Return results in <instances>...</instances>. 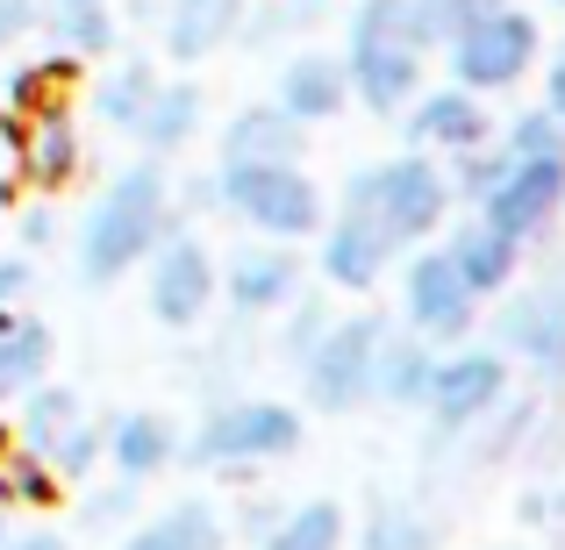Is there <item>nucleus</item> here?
Masks as SVG:
<instances>
[{"mask_svg":"<svg viewBox=\"0 0 565 550\" xmlns=\"http://www.w3.org/2000/svg\"><path fill=\"white\" fill-rule=\"evenodd\" d=\"M166 229H172V180L158 172V158L115 172L108 193L86 207L79 279H86V287H115V279H129L158 250V236H166Z\"/></svg>","mask_w":565,"mask_h":550,"instance_id":"1","label":"nucleus"},{"mask_svg":"<svg viewBox=\"0 0 565 550\" xmlns=\"http://www.w3.org/2000/svg\"><path fill=\"white\" fill-rule=\"evenodd\" d=\"M437 43L423 36L415 0H359L344 36V86L351 100H365L373 115H401L423 94V65Z\"/></svg>","mask_w":565,"mask_h":550,"instance_id":"2","label":"nucleus"},{"mask_svg":"<svg viewBox=\"0 0 565 550\" xmlns=\"http://www.w3.org/2000/svg\"><path fill=\"white\" fill-rule=\"evenodd\" d=\"M344 201H359L365 215L386 229V244L394 250H415V244H429V236L451 222V180H444V165L437 158H423V151H401V158H380V165H365L359 180L344 186Z\"/></svg>","mask_w":565,"mask_h":550,"instance_id":"3","label":"nucleus"},{"mask_svg":"<svg viewBox=\"0 0 565 550\" xmlns=\"http://www.w3.org/2000/svg\"><path fill=\"white\" fill-rule=\"evenodd\" d=\"M301 436H308V422L287 400H215V408L193 422V436L180 443V457L193 472H244V465L294 457Z\"/></svg>","mask_w":565,"mask_h":550,"instance_id":"4","label":"nucleus"},{"mask_svg":"<svg viewBox=\"0 0 565 550\" xmlns=\"http://www.w3.org/2000/svg\"><path fill=\"white\" fill-rule=\"evenodd\" d=\"M444 57H451V86H466V94L487 100V94H509V86H523L530 72H537L544 29H537V14L501 0V8L458 22L451 36H444Z\"/></svg>","mask_w":565,"mask_h":550,"instance_id":"5","label":"nucleus"},{"mask_svg":"<svg viewBox=\"0 0 565 550\" xmlns=\"http://www.w3.org/2000/svg\"><path fill=\"white\" fill-rule=\"evenodd\" d=\"M215 201L265 244H301L322 229V186L301 165H222Z\"/></svg>","mask_w":565,"mask_h":550,"instance_id":"6","label":"nucleus"},{"mask_svg":"<svg viewBox=\"0 0 565 550\" xmlns=\"http://www.w3.org/2000/svg\"><path fill=\"white\" fill-rule=\"evenodd\" d=\"M386 336V315H330L301 365V400L316 414H359L373 408V351Z\"/></svg>","mask_w":565,"mask_h":550,"instance_id":"7","label":"nucleus"},{"mask_svg":"<svg viewBox=\"0 0 565 550\" xmlns=\"http://www.w3.org/2000/svg\"><path fill=\"white\" fill-rule=\"evenodd\" d=\"M501 400H509V358H501V351H480V344L437 351V365H429V393H423L429 443L472 436Z\"/></svg>","mask_w":565,"mask_h":550,"instance_id":"8","label":"nucleus"},{"mask_svg":"<svg viewBox=\"0 0 565 550\" xmlns=\"http://www.w3.org/2000/svg\"><path fill=\"white\" fill-rule=\"evenodd\" d=\"M14 443H29V451L43 457V465L57 472V486L65 479H86L100 457V422L86 414V400L72 393V386L43 379L22 393V422H14Z\"/></svg>","mask_w":565,"mask_h":550,"instance_id":"9","label":"nucleus"},{"mask_svg":"<svg viewBox=\"0 0 565 550\" xmlns=\"http://www.w3.org/2000/svg\"><path fill=\"white\" fill-rule=\"evenodd\" d=\"M472 322H480V293L458 279V265L444 250H415L401 272V330L423 336L429 351H451L472 336Z\"/></svg>","mask_w":565,"mask_h":550,"instance_id":"10","label":"nucleus"},{"mask_svg":"<svg viewBox=\"0 0 565 550\" xmlns=\"http://www.w3.org/2000/svg\"><path fill=\"white\" fill-rule=\"evenodd\" d=\"M472 215L487 229H501L509 244H537L565 215V158H515V165H501V180L472 201Z\"/></svg>","mask_w":565,"mask_h":550,"instance_id":"11","label":"nucleus"},{"mask_svg":"<svg viewBox=\"0 0 565 550\" xmlns=\"http://www.w3.org/2000/svg\"><path fill=\"white\" fill-rule=\"evenodd\" d=\"M143 265H151V315L166 330H201L207 308H215V258H207L201 236H186L172 222Z\"/></svg>","mask_w":565,"mask_h":550,"instance_id":"12","label":"nucleus"},{"mask_svg":"<svg viewBox=\"0 0 565 550\" xmlns=\"http://www.w3.org/2000/svg\"><path fill=\"white\" fill-rule=\"evenodd\" d=\"M501 358H523L537 379H565V279H537V287H515L494 315Z\"/></svg>","mask_w":565,"mask_h":550,"instance_id":"13","label":"nucleus"},{"mask_svg":"<svg viewBox=\"0 0 565 550\" xmlns=\"http://www.w3.org/2000/svg\"><path fill=\"white\" fill-rule=\"evenodd\" d=\"M322 250H316V272L330 279L337 293H373L380 279H386V265L401 258L394 244H386V229L373 215H365L359 201H337V215L322 222Z\"/></svg>","mask_w":565,"mask_h":550,"instance_id":"14","label":"nucleus"},{"mask_svg":"<svg viewBox=\"0 0 565 550\" xmlns=\"http://www.w3.org/2000/svg\"><path fill=\"white\" fill-rule=\"evenodd\" d=\"M301 293V250H287V244H244L230 258V272H222V301H230V315L236 322H265V315H279V308Z\"/></svg>","mask_w":565,"mask_h":550,"instance_id":"15","label":"nucleus"},{"mask_svg":"<svg viewBox=\"0 0 565 550\" xmlns=\"http://www.w3.org/2000/svg\"><path fill=\"white\" fill-rule=\"evenodd\" d=\"M401 115H408V151H423V158H458V151L494 137L487 100L466 94V86H429V94H415Z\"/></svg>","mask_w":565,"mask_h":550,"instance_id":"16","label":"nucleus"},{"mask_svg":"<svg viewBox=\"0 0 565 550\" xmlns=\"http://www.w3.org/2000/svg\"><path fill=\"white\" fill-rule=\"evenodd\" d=\"M14 165H22V180L36 186V193L72 186V180H79V165H86V137H79V122H72L57 100L29 108V115H22V129H14Z\"/></svg>","mask_w":565,"mask_h":550,"instance_id":"17","label":"nucleus"},{"mask_svg":"<svg viewBox=\"0 0 565 550\" xmlns=\"http://www.w3.org/2000/svg\"><path fill=\"white\" fill-rule=\"evenodd\" d=\"M301 158H308V129L279 100H250L222 129V165H301Z\"/></svg>","mask_w":565,"mask_h":550,"instance_id":"18","label":"nucleus"},{"mask_svg":"<svg viewBox=\"0 0 565 550\" xmlns=\"http://www.w3.org/2000/svg\"><path fill=\"white\" fill-rule=\"evenodd\" d=\"M273 100H279V108H287L301 129L337 122V115L351 108L344 57H330V51H301V57H287V72H279V86H273Z\"/></svg>","mask_w":565,"mask_h":550,"instance_id":"19","label":"nucleus"},{"mask_svg":"<svg viewBox=\"0 0 565 550\" xmlns=\"http://www.w3.org/2000/svg\"><path fill=\"white\" fill-rule=\"evenodd\" d=\"M100 451H108L115 479L143 486V479H158V472H166L172 457H180V436H172V422H166V414L129 408V414H115V422L100 429Z\"/></svg>","mask_w":565,"mask_h":550,"instance_id":"20","label":"nucleus"},{"mask_svg":"<svg viewBox=\"0 0 565 550\" xmlns=\"http://www.w3.org/2000/svg\"><path fill=\"white\" fill-rule=\"evenodd\" d=\"M444 258L458 265V279H466L480 301H494V293H509L515 287V265H523V244H509L501 229H487L480 215L472 222H458L451 236H444Z\"/></svg>","mask_w":565,"mask_h":550,"instance_id":"21","label":"nucleus"},{"mask_svg":"<svg viewBox=\"0 0 565 550\" xmlns=\"http://www.w3.org/2000/svg\"><path fill=\"white\" fill-rule=\"evenodd\" d=\"M250 0H172L166 8V57L172 65H207L222 43H236Z\"/></svg>","mask_w":565,"mask_h":550,"instance_id":"22","label":"nucleus"},{"mask_svg":"<svg viewBox=\"0 0 565 550\" xmlns=\"http://www.w3.org/2000/svg\"><path fill=\"white\" fill-rule=\"evenodd\" d=\"M201 86L193 79H158V94L143 100V115L129 122V137L143 143L151 158H172V151H186L193 137H201Z\"/></svg>","mask_w":565,"mask_h":550,"instance_id":"23","label":"nucleus"},{"mask_svg":"<svg viewBox=\"0 0 565 550\" xmlns=\"http://www.w3.org/2000/svg\"><path fill=\"white\" fill-rule=\"evenodd\" d=\"M51 358H57L51 322L8 308V315H0V400H22L29 386H43L51 379Z\"/></svg>","mask_w":565,"mask_h":550,"instance_id":"24","label":"nucleus"},{"mask_svg":"<svg viewBox=\"0 0 565 550\" xmlns=\"http://www.w3.org/2000/svg\"><path fill=\"white\" fill-rule=\"evenodd\" d=\"M429 365H437V351H429L423 336H408V330L386 322V336L373 351V400H386V408H423Z\"/></svg>","mask_w":565,"mask_h":550,"instance_id":"25","label":"nucleus"},{"mask_svg":"<svg viewBox=\"0 0 565 550\" xmlns=\"http://www.w3.org/2000/svg\"><path fill=\"white\" fill-rule=\"evenodd\" d=\"M122 550H230V522H222L207 500H172L151 522L129 529Z\"/></svg>","mask_w":565,"mask_h":550,"instance_id":"26","label":"nucleus"},{"mask_svg":"<svg viewBox=\"0 0 565 550\" xmlns=\"http://www.w3.org/2000/svg\"><path fill=\"white\" fill-rule=\"evenodd\" d=\"M36 22L51 29L57 51H72V57H94V51H108V43H115L108 0H36Z\"/></svg>","mask_w":565,"mask_h":550,"instance_id":"27","label":"nucleus"},{"mask_svg":"<svg viewBox=\"0 0 565 550\" xmlns=\"http://www.w3.org/2000/svg\"><path fill=\"white\" fill-rule=\"evenodd\" d=\"M344 543V508L337 500H301L258 537V550H337Z\"/></svg>","mask_w":565,"mask_h":550,"instance_id":"28","label":"nucleus"},{"mask_svg":"<svg viewBox=\"0 0 565 550\" xmlns=\"http://www.w3.org/2000/svg\"><path fill=\"white\" fill-rule=\"evenodd\" d=\"M51 500H57V472L29 443H14L8 429V443H0V508H51Z\"/></svg>","mask_w":565,"mask_h":550,"instance_id":"29","label":"nucleus"},{"mask_svg":"<svg viewBox=\"0 0 565 550\" xmlns=\"http://www.w3.org/2000/svg\"><path fill=\"white\" fill-rule=\"evenodd\" d=\"M359 550H437V522L423 508H408V500H373Z\"/></svg>","mask_w":565,"mask_h":550,"instance_id":"30","label":"nucleus"},{"mask_svg":"<svg viewBox=\"0 0 565 550\" xmlns=\"http://www.w3.org/2000/svg\"><path fill=\"white\" fill-rule=\"evenodd\" d=\"M151 94H158V72L129 57V65H115L108 79H100L94 108H100V122H108V129H122V137H129V122L143 115V100H151Z\"/></svg>","mask_w":565,"mask_h":550,"instance_id":"31","label":"nucleus"},{"mask_svg":"<svg viewBox=\"0 0 565 550\" xmlns=\"http://www.w3.org/2000/svg\"><path fill=\"white\" fill-rule=\"evenodd\" d=\"M322 0H265V8H244V22H236V43H250V51H265V43L279 36H301L308 22H316Z\"/></svg>","mask_w":565,"mask_h":550,"instance_id":"32","label":"nucleus"},{"mask_svg":"<svg viewBox=\"0 0 565 550\" xmlns=\"http://www.w3.org/2000/svg\"><path fill=\"white\" fill-rule=\"evenodd\" d=\"M494 143H501V158H509V165H515V158H565V129H558V122H552L544 108L515 115V122L501 129Z\"/></svg>","mask_w":565,"mask_h":550,"instance_id":"33","label":"nucleus"},{"mask_svg":"<svg viewBox=\"0 0 565 550\" xmlns=\"http://www.w3.org/2000/svg\"><path fill=\"white\" fill-rule=\"evenodd\" d=\"M287 308H294V322H287V336H279V358H287V365H301L308 351H316V336L330 330V308H322V301H301V293H294Z\"/></svg>","mask_w":565,"mask_h":550,"instance_id":"34","label":"nucleus"},{"mask_svg":"<svg viewBox=\"0 0 565 550\" xmlns=\"http://www.w3.org/2000/svg\"><path fill=\"white\" fill-rule=\"evenodd\" d=\"M487 8H501V0H415V14H423V36H429V43H444L458 22H472V14H487Z\"/></svg>","mask_w":565,"mask_h":550,"instance_id":"35","label":"nucleus"},{"mask_svg":"<svg viewBox=\"0 0 565 550\" xmlns=\"http://www.w3.org/2000/svg\"><path fill=\"white\" fill-rule=\"evenodd\" d=\"M129 508H137V486L129 479H115L108 494H86V515H94V522H122Z\"/></svg>","mask_w":565,"mask_h":550,"instance_id":"36","label":"nucleus"},{"mask_svg":"<svg viewBox=\"0 0 565 550\" xmlns=\"http://www.w3.org/2000/svg\"><path fill=\"white\" fill-rule=\"evenodd\" d=\"M523 522H544L552 537H565V486H552V494H530L523 500Z\"/></svg>","mask_w":565,"mask_h":550,"instance_id":"37","label":"nucleus"},{"mask_svg":"<svg viewBox=\"0 0 565 550\" xmlns=\"http://www.w3.org/2000/svg\"><path fill=\"white\" fill-rule=\"evenodd\" d=\"M544 115H552V122L565 129V43L552 57H544Z\"/></svg>","mask_w":565,"mask_h":550,"instance_id":"38","label":"nucleus"},{"mask_svg":"<svg viewBox=\"0 0 565 550\" xmlns=\"http://www.w3.org/2000/svg\"><path fill=\"white\" fill-rule=\"evenodd\" d=\"M29 29H36V0H0V51L22 43Z\"/></svg>","mask_w":565,"mask_h":550,"instance_id":"39","label":"nucleus"},{"mask_svg":"<svg viewBox=\"0 0 565 550\" xmlns=\"http://www.w3.org/2000/svg\"><path fill=\"white\" fill-rule=\"evenodd\" d=\"M29 258H0V315H8V308H22V293H29Z\"/></svg>","mask_w":565,"mask_h":550,"instance_id":"40","label":"nucleus"},{"mask_svg":"<svg viewBox=\"0 0 565 550\" xmlns=\"http://www.w3.org/2000/svg\"><path fill=\"white\" fill-rule=\"evenodd\" d=\"M0 550H72V537H57V529H8Z\"/></svg>","mask_w":565,"mask_h":550,"instance_id":"41","label":"nucleus"},{"mask_svg":"<svg viewBox=\"0 0 565 550\" xmlns=\"http://www.w3.org/2000/svg\"><path fill=\"white\" fill-rule=\"evenodd\" d=\"M51 236H57V215H51V207H22V244L36 250V244H51Z\"/></svg>","mask_w":565,"mask_h":550,"instance_id":"42","label":"nucleus"},{"mask_svg":"<svg viewBox=\"0 0 565 550\" xmlns=\"http://www.w3.org/2000/svg\"><path fill=\"white\" fill-rule=\"evenodd\" d=\"M0 543H8V508H0Z\"/></svg>","mask_w":565,"mask_h":550,"instance_id":"43","label":"nucleus"},{"mask_svg":"<svg viewBox=\"0 0 565 550\" xmlns=\"http://www.w3.org/2000/svg\"><path fill=\"white\" fill-rule=\"evenodd\" d=\"M0 443H8V422H0Z\"/></svg>","mask_w":565,"mask_h":550,"instance_id":"44","label":"nucleus"},{"mask_svg":"<svg viewBox=\"0 0 565 550\" xmlns=\"http://www.w3.org/2000/svg\"><path fill=\"white\" fill-rule=\"evenodd\" d=\"M509 550H523V543H509Z\"/></svg>","mask_w":565,"mask_h":550,"instance_id":"45","label":"nucleus"},{"mask_svg":"<svg viewBox=\"0 0 565 550\" xmlns=\"http://www.w3.org/2000/svg\"><path fill=\"white\" fill-rule=\"evenodd\" d=\"M558 8H565V0H558Z\"/></svg>","mask_w":565,"mask_h":550,"instance_id":"46","label":"nucleus"}]
</instances>
